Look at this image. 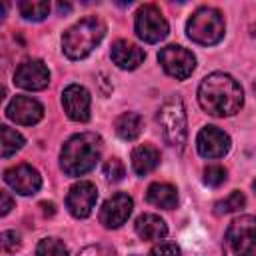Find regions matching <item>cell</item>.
Masks as SVG:
<instances>
[{
  "mask_svg": "<svg viewBox=\"0 0 256 256\" xmlns=\"http://www.w3.org/2000/svg\"><path fill=\"white\" fill-rule=\"evenodd\" d=\"M198 102L210 116H234L244 104V90L230 74L214 72L202 80L198 88Z\"/></svg>",
  "mask_w": 256,
  "mask_h": 256,
  "instance_id": "1",
  "label": "cell"
},
{
  "mask_svg": "<svg viewBox=\"0 0 256 256\" xmlns=\"http://www.w3.org/2000/svg\"><path fill=\"white\" fill-rule=\"evenodd\" d=\"M102 138L94 132H82L66 140L60 152V166L66 176L78 178L88 174L102 156Z\"/></svg>",
  "mask_w": 256,
  "mask_h": 256,
  "instance_id": "2",
  "label": "cell"
},
{
  "mask_svg": "<svg viewBox=\"0 0 256 256\" xmlns=\"http://www.w3.org/2000/svg\"><path fill=\"white\" fill-rule=\"evenodd\" d=\"M106 24L98 16H88L66 30L62 38V50L70 60H82L94 52V48L104 40Z\"/></svg>",
  "mask_w": 256,
  "mask_h": 256,
  "instance_id": "3",
  "label": "cell"
},
{
  "mask_svg": "<svg viewBox=\"0 0 256 256\" xmlns=\"http://www.w3.org/2000/svg\"><path fill=\"white\" fill-rule=\"evenodd\" d=\"M186 32L192 42H196L200 46H214L224 38L226 22L218 8L202 6L190 16Z\"/></svg>",
  "mask_w": 256,
  "mask_h": 256,
  "instance_id": "4",
  "label": "cell"
},
{
  "mask_svg": "<svg viewBox=\"0 0 256 256\" xmlns=\"http://www.w3.org/2000/svg\"><path fill=\"white\" fill-rule=\"evenodd\" d=\"M158 126L166 140V144L182 150L188 138V120H186V108L180 98L166 100L158 110Z\"/></svg>",
  "mask_w": 256,
  "mask_h": 256,
  "instance_id": "5",
  "label": "cell"
},
{
  "mask_svg": "<svg viewBox=\"0 0 256 256\" xmlns=\"http://www.w3.org/2000/svg\"><path fill=\"white\" fill-rule=\"evenodd\" d=\"M224 256H252L256 250V216H240L230 222L224 244Z\"/></svg>",
  "mask_w": 256,
  "mask_h": 256,
  "instance_id": "6",
  "label": "cell"
},
{
  "mask_svg": "<svg viewBox=\"0 0 256 256\" xmlns=\"http://www.w3.org/2000/svg\"><path fill=\"white\" fill-rule=\"evenodd\" d=\"M134 30L136 36L140 40H144L146 44H158L168 36V22L162 16L160 8L154 4H144L138 12H136V20H134Z\"/></svg>",
  "mask_w": 256,
  "mask_h": 256,
  "instance_id": "7",
  "label": "cell"
},
{
  "mask_svg": "<svg viewBox=\"0 0 256 256\" xmlns=\"http://www.w3.org/2000/svg\"><path fill=\"white\" fill-rule=\"evenodd\" d=\"M158 62L164 68V72L176 80H186L192 76L194 68H196V58L190 50L182 48V46H166L160 50L158 54Z\"/></svg>",
  "mask_w": 256,
  "mask_h": 256,
  "instance_id": "8",
  "label": "cell"
},
{
  "mask_svg": "<svg viewBox=\"0 0 256 256\" xmlns=\"http://www.w3.org/2000/svg\"><path fill=\"white\" fill-rule=\"evenodd\" d=\"M230 146H232L230 136L224 130H220L218 126H204L196 136L198 154L208 160L224 158L230 152Z\"/></svg>",
  "mask_w": 256,
  "mask_h": 256,
  "instance_id": "9",
  "label": "cell"
},
{
  "mask_svg": "<svg viewBox=\"0 0 256 256\" xmlns=\"http://www.w3.org/2000/svg\"><path fill=\"white\" fill-rule=\"evenodd\" d=\"M98 202V190L92 182L80 180L74 184L66 196V208L74 218H88Z\"/></svg>",
  "mask_w": 256,
  "mask_h": 256,
  "instance_id": "10",
  "label": "cell"
},
{
  "mask_svg": "<svg viewBox=\"0 0 256 256\" xmlns=\"http://www.w3.org/2000/svg\"><path fill=\"white\" fill-rule=\"evenodd\" d=\"M14 84L22 90L38 92L50 84V70L42 60H26L14 74Z\"/></svg>",
  "mask_w": 256,
  "mask_h": 256,
  "instance_id": "11",
  "label": "cell"
},
{
  "mask_svg": "<svg viewBox=\"0 0 256 256\" xmlns=\"http://www.w3.org/2000/svg\"><path fill=\"white\" fill-rule=\"evenodd\" d=\"M132 210H134V200L128 194L118 192L112 198H108L100 208V224H104V228L110 230L120 228L122 224L128 222Z\"/></svg>",
  "mask_w": 256,
  "mask_h": 256,
  "instance_id": "12",
  "label": "cell"
},
{
  "mask_svg": "<svg viewBox=\"0 0 256 256\" xmlns=\"http://www.w3.org/2000/svg\"><path fill=\"white\" fill-rule=\"evenodd\" d=\"M4 182L22 196H32L42 188V176L30 164H18L4 172Z\"/></svg>",
  "mask_w": 256,
  "mask_h": 256,
  "instance_id": "13",
  "label": "cell"
},
{
  "mask_svg": "<svg viewBox=\"0 0 256 256\" xmlns=\"http://www.w3.org/2000/svg\"><path fill=\"white\" fill-rule=\"evenodd\" d=\"M90 92L80 84H70L62 92V106L70 120L74 122H88L90 120Z\"/></svg>",
  "mask_w": 256,
  "mask_h": 256,
  "instance_id": "14",
  "label": "cell"
},
{
  "mask_svg": "<svg viewBox=\"0 0 256 256\" xmlns=\"http://www.w3.org/2000/svg\"><path fill=\"white\" fill-rule=\"evenodd\" d=\"M6 116L20 126H34L44 118V106L30 96H14L6 108Z\"/></svg>",
  "mask_w": 256,
  "mask_h": 256,
  "instance_id": "15",
  "label": "cell"
},
{
  "mask_svg": "<svg viewBox=\"0 0 256 256\" xmlns=\"http://www.w3.org/2000/svg\"><path fill=\"white\" fill-rule=\"evenodd\" d=\"M144 58H146L144 50L134 42L118 40L112 46V60L122 70H136L144 62Z\"/></svg>",
  "mask_w": 256,
  "mask_h": 256,
  "instance_id": "16",
  "label": "cell"
},
{
  "mask_svg": "<svg viewBox=\"0 0 256 256\" xmlns=\"http://www.w3.org/2000/svg\"><path fill=\"white\" fill-rule=\"evenodd\" d=\"M134 228H136V234L142 240H148V242H156V240L160 242L168 234V226L158 214H142V216H138Z\"/></svg>",
  "mask_w": 256,
  "mask_h": 256,
  "instance_id": "17",
  "label": "cell"
},
{
  "mask_svg": "<svg viewBox=\"0 0 256 256\" xmlns=\"http://www.w3.org/2000/svg\"><path fill=\"white\" fill-rule=\"evenodd\" d=\"M160 164V152L150 146V144H142L138 148H134L132 152V168L138 176H148L150 172L156 170V166Z\"/></svg>",
  "mask_w": 256,
  "mask_h": 256,
  "instance_id": "18",
  "label": "cell"
},
{
  "mask_svg": "<svg viewBox=\"0 0 256 256\" xmlns=\"http://www.w3.org/2000/svg\"><path fill=\"white\" fill-rule=\"evenodd\" d=\"M146 200L152 206H158V208H164V210H172L178 204V192L168 182H154V184L148 186Z\"/></svg>",
  "mask_w": 256,
  "mask_h": 256,
  "instance_id": "19",
  "label": "cell"
},
{
  "mask_svg": "<svg viewBox=\"0 0 256 256\" xmlns=\"http://www.w3.org/2000/svg\"><path fill=\"white\" fill-rule=\"evenodd\" d=\"M114 128H116V134H118L122 140L132 142V140H136V138L142 134L144 120H142V116L136 114V112H124L122 116L116 118Z\"/></svg>",
  "mask_w": 256,
  "mask_h": 256,
  "instance_id": "20",
  "label": "cell"
},
{
  "mask_svg": "<svg viewBox=\"0 0 256 256\" xmlns=\"http://www.w3.org/2000/svg\"><path fill=\"white\" fill-rule=\"evenodd\" d=\"M18 10H20L24 20L40 22L50 14V2H46V0H22L18 4Z\"/></svg>",
  "mask_w": 256,
  "mask_h": 256,
  "instance_id": "21",
  "label": "cell"
},
{
  "mask_svg": "<svg viewBox=\"0 0 256 256\" xmlns=\"http://www.w3.org/2000/svg\"><path fill=\"white\" fill-rule=\"evenodd\" d=\"M2 134V158H10L12 154H16L18 150H22L24 146V136L16 130H12L10 126H2L0 130Z\"/></svg>",
  "mask_w": 256,
  "mask_h": 256,
  "instance_id": "22",
  "label": "cell"
},
{
  "mask_svg": "<svg viewBox=\"0 0 256 256\" xmlns=\"http://www.w3.org/2000/svg\"><path fill=\"white\" fill-rule=\"evenodd\" d=\"M244 206H246V196H244L242 192L234 190V192H232V194H228L224 200L216 202L214 210H216V214H232V212L242 210Z\"/></svg>",
  "mask_w": 256,
  "mask_h": 256,
  "instance_id": "23",
  "label": "cell"
},
{
  "mask_svg": "<svg viewBox=\"0 0 256 256\" xmlns=\"http://www.w3.org/2000/svg\"><path fill=\"white\" fill-rule=\"evenodd\" d=\"M36 256H68V248L58 238H44L36 246Z\"/></svg>",
  "mask_w": 256,
  "mask_h": 256,
  "instance_id": "24",
  "label": "cell"
},
{
  "mask_svg": "<svg viewBox=\"0 0 256 256\" xmlns=\"http://www.w3.org/2000/svg\"><path fill=\"white\" fill-rule=\"evenodd\" d=\"M226 168L218 166V164H212V166H206L204 170V182L210 186V188H218L226 182Z\"/></svg>",
  "mask_w": 256,
  "mask_h": 256,
  "instance_id": "25",
  "label": "cell"
},
{
  "mask_svg": "<svg viewBox=\"0 0 256 256\" xmlns=\"http://www.w3.org/2000/svg\"><path fill=\"white\" fill-rule=\"evenodd\" d=\"M126 174V168L122 164V160L118 158H110L106 164H104V176L108 182H120Z\"/></svg>",
  "mask_w": 256,
  "mask_h": 256,
  "instance_id": "26",
  "label": "cell"
},
{
  "mask_svg": "<svg viewBox=\"0 0 256 256\" xmlns=\"http://www.w3.org/2000/svg\"><path fill=\"white\" fill-rule=\"evenodd\" d=\"M150 256H180V246L174 242H158L150 250Z\"/></svg>",
  "mask_w": 256,
  "mask_h": 256,
  "instance_id": "27",
  "label": "cell"
},
{
  "mask_svg": "<svg viewBox=\"0 0 256 256\" xmlns=\"http://www.w3.org/2000/svg\"><path fill=\"white\" fill-rule=\"evenodd\" d=\"M0 242H2L4 252H14L20 246V236L14 230H4L2 236H0Z\"/></svg>",
  "mask_w": 256,
  "mask_h": 256,
  "instance_id": "28",
  "label": "cell"
},
{
  "mask_svg": "<svg viewBox=\"0 0 256 256\" xmlns=\"http://www.w3.org/2000/svg\"><path fill=\"white\" fill-rule=\"evenodd\" d=\"M78 256H114V252L102 244H94V246H86Z\"/></svg>",
  "mask_w": 256,
  "mask_h": 256,
  "instance_id": "29",
  "label": "cell"
},
{
  "mask_svg": "<svg viewBox=\"0 0 256 256\" xmlns=\"http://www.w3.org/2000/svg\"><path fill=\"white\" fill-rule=\"evenodd\" d=\"M0 202H2V204H0V216H6V214L14 208V200H12V196H10L6 190H2V192H0Z\"/></svg>",
  "mask_w": 256,
  "mask_h": 256,
  "instance_id": "30",
  "label": "cell"
},
{
  "mask_svg": "<svg viewBox=\"0 0 256 256\" xmlns=\"http://www.w3.org/2000/svg\"><path fill=\"white\" fill-rule=\"evenodd\" d=\"M58 10H60V12H70V4H62V2H60V4H58Z\"/></svg>",
  "mask_w": 256,
  "mask_h": 256,
  "instance_id": "31",
  "label": "cell"
},
{
  "mask_svg": "<svg viewBox=\"0 0 256 256\" xmlns=\"http://www.w3.org/2000/svg\"><path fill=\"white\" fill-rule=\"evenodd\" d=\"M252 188H254V192H256V180H254V182H252Z\"/></svg>",
  "mask_w": 256,
  "mask_h": 256,
  "instance_id": "32",
  "label": "cell"
},
{
  "mask_svg": "<svg viewBox=\"0 0 256 256\" xmlns=\"http://www.w3.org/2000/svg\"><path fill=\"white\" fill-rule=\"evenodd\" d=\"M252 30H254V32H252V34H254V36H256V26H254V28H252Z\"/></svg>",
  "mask_w": 256,
  "mask_h": 256,
  "instance_id": "33",
  "label": "cell"
},
{
  "mask_svg": "<svg viewBox=\"0 0 256 256\" xmlns=\"http://www.w3.org/2000/svg\"><path fill=\"white\" fill-rule=\"evenodd\" d=\"M254 92H256V82H254Z\"/></svg>",
  "mask_w": 256,
  "mask_h": 256,
  "instance_id": "34",
  "label": "cell"
}]
</instances>
